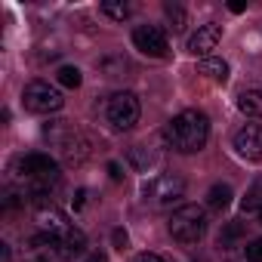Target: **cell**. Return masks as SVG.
<instances>
[{"label":"cell","mask_w":262,"mask_h":262,"mask_svg":"<svg viewBox=\"0 0 262 262\" xmlns=\"http://www.w3.org/2000/svg\"><path fill=\"white\" fill-rule=\"evenodd\" d=\"M207 136H210V120L204 111L198 108H188V111H179L167 129H164V139L173 151L179 155H194L207 145Z\"/></svg>","instance_id":"1"},{"label":"cell","mask_w":262,"mask_h":262,"mask_svg":"<svg viewBox=\"0 0 262 262\" xmlns=\"http://www.w3.org/2000/svg\"><path fill=\"white\" fill-rule=\"evenodd\" d=\"M167 228H170V237L176 244L191 247V244H198L207 234V213L198 204H182L179 210H173Z\"/></svg>","instance_id":"2"},{"label":"cell","mask_w":262,"mask_h":262,"mask_svg":"<svg viewBox=\"0 0 262 262\" xmlns=\"http://www.w3.org/2000/svg\"><path fill=\"white\" fill-rule=\"evenodd\" d=\"M43 136L62 151V158L68 164H83L86 155H90V142L83 139V133H77L68 120H50L43 126Z\"/></svg>","instance_id":"3"},{"label":"cell","mask_w":262,"mask_h":262,"mask_svg":"<svg viewBox=\"0 0 262 262\" xmlns=\"http://www.w3.org/2000/svg\"><path fill=\"white\" fill-rule=\"evenodd\" d=\"M185 194V179L176 173H158L142 185V201L151 207H173Z\"/></svg>","instance_id":"4"},{"label":"cell","mask_w":262,"mask_h":262,"mask_svg":"<svg viewBox=\"0 0 262 262\" xmlns=\"http://www.w3.org/2000/svg\"><path fill=\"white\" fill-rule=\"evenodd\" d=\"M139 114H142V108H139V99L133 96V93H114L108 102H105V120L114 126V129H133L136 123H139Z\"/></svg>","instance_id":"5"},{"label":"cell","mask_w":262,"mask_h":262,"mask_svg":"<svg viewBox=\"0 0 262 262\" xmlns=\"http://www.w3.org/2000/svg\"><path fill=\"white\" fill-rule=\"evenodd\" d=\"M10 173H13V179L25 188L28 182H34V179H43V176H56L59 173V167H56V161L50 158V155H25V158H16L13 161V167H10Z\"/></svg>","instance_id":"6"},{"label":"cell","mask_w":262,"mask_h":262,"mask_svg":"<svg viewBox=\"0 0 262 262\" xmlns=\"http://www.w3.org/2000/svg\"><path fill=\"white\" fill-rule=\"evenodd\" d=\"M22 102H25V108H28L31 114H53V111H59V108L65 105L62 93H59L56 86H50L47 80L28 83L25 93H22Z\"/></svg>","instance_id":"7"},{"label":"cell","mask_w":262,"mask_h":262,"mask_svg":"<svg viewBox=\"0 0 262 262\" xmlns=\"http://www.w3.org/2000/svg\"><path fill=\"white\" fill-rule=\"evenodd\" d=\"M133 47H136L139 53L151 56V59H164L167 50H170L167 31H164L161 25H139V28L133 31Z\"/></svg>","instance_id":"8"},{"label":"cell","mask_w":262,"mask_h":262,"mask_svg":"<svg viewBox=\"0 0 262 262\" xmlns=\"http://www.w3.org/2000/svg\"><path fill=\"white\" fill-rule=\"evenodd\" d=\"M34 219H37V225H40V231L43 234H50L53 241H62L74 225L68 222V216L59 210V207H53V204H40L37 207V213H34Z\"/></svg>","instance_id":"9"},{"label":"cell","mask_w":262,"mask_h":262,"mask_svg":"<svg viewBox=\"0 0 262 262\" xmlns=\"http://www.w3.org/2000/svg\"><path fill=\"white\" fill-rule=\"evenodd\" d=\"M22 256H25V262H59V259H62V250H59V244H56L50 234L37 231V234H31V237L25 241Z\"/></svg>","instance_id":"10"},{"label":"cell","mask_w":262,"mask_h":262,"mask_svg":"<svg viewBox=\"0 0 262 262\" xmlns=\"http://www.w3.org/2000/svg\"><path fill=\"white\" fill-rule=\"evenodd\" d=\"M234 151L244 161H262V126L259 123H244L234 133Z\"/></svg>","instance_id":"11"},{"label":"cell","mask_w":262,"mask_h":262,"mask_svg":"<svg viewBox=\"0 0 262 262\" xmlns=\"http://www.w3.org/2000/svg\"><path fill=\"white\" fill-rule=\"evenodd\" d=\"M219 40H222V25L207 22V25H201V28L188 37V53H191V56H204V59H210V53L219 47Z\"/></svg>","instance_id":"12"},{"label":"cell","mask_w":262,"mask_h":262,"mask_svg":"<svg viewBox=\"0 0 262 262\" xmlns=\"http://www.w3.org/2000/svg\"><path fill=\"white\" fill-rule=\"evenodd\" d=\"M59 244V250H62V259H74V256H80L83 250H86V234L80 231V228H71L62 241H56Z\"/></svg>","instance_id":"13"},{"label":"cell","mask_w":262,"mask_h":262,"mask_svg":"<svg viewBox=\"0 0 262 262\" xmlns=\"http://www.w3.org/2000/svg\"><path fill=\"white\" fill-rule=\"evenodd\" d=\"M228 204H231V185L216 182V185L207 191V207H210V210H216V213H222Z\"/></svg>","instance_id":"14"},{"label":"cell","mask_w":262,"mask_h":262,"mask_svg":"<svg viewBox=\"0 0 262 262\" xmlns=\"http://www.w3.org/2000/svg\"><path fill=\"white\" fill-rule=\"evenodd\" d=\"M237 108L250 117H259L262 120V90H247L237 96Z\"/></svg>","instance_id":"15"},{"label":"cell","mask_w":262,"mask_h":262,"mask_svg":"<svg viewBox=\"0 0 262 262\" xmlns=\"http://www.w3.org/2000/svg\"><path fill=\"white\" fill-rule=\"evenodd\" d=\"M201 74H207L213 83H225L228 80V62H222V59H201Z\"/></svg>","instance_id":"16"},{"label":"cell","mask_w":262,"mask_h":262,"mask_svg":"<svg viewBox=\"0 0 262 262\" xmlns=\"http://www.w3.org/2000/svg\"><path fill=\"white\" fill-rule=\"evenodd\" d=\"M56 77H59V83L62 86H68V90H77L80 86V68H74V65H62L59 71H56Z\"/></svg>","instance_id":"17"},{"label":"cell","mask_w":262,"mask_h":262,"mask_svg":"<svg viewBox=\"0 0 262 262\" xmlns=\"http://www.w3.org/2000/svg\"><path fill=\"white\" fill-rule=\"evenodd\" d=\"M129 164H133L136 170H148L151 164H155V158H151V151L148 148H142V145H136V148H129Z\"/></svg>","instance_id":"18"},{"label":"cell","mask_w":262,"mask_h":262,"mask_svg":"<svg viewBox=\"0 0 262 262\" xmlns=\"http://www.w3.org/2000/svg\"><path fill=\"white\" fill-rule=\"evenodd\" d=\"M99 10H102L108 19H114V22H123V19L129 16V7H126V4H114V0H105Z\"/></svg>","instance_id":"19"},{"label":"cell","mask_w":262,"mask_h":262,"mask_svg":"<svg viewBox=\"0 0 262 262\" xmlns=\"http://www.w3.org/2000/svg\"><path fill=\"white\" fill-rule=\"evenodd\" d=\"M244 237V222H231L222 234H219V247H231L234 241H241Z\"/></svg>","instance_id":"20"},{"label":"cell","mask_w":262,"mask_h":262,"mask_svg":"<svg viewBox=\"0 0 262 262\" xmlns=\"http://www.w3.org/2000/svg\"><path fill=\"white\" fill-rule=\"evenodd\" d=\"M262 210V182H256L253 185V191L247 194V201H244V213H250V210Z\"/></svg>","instance_id":"21"},{"label":"cell","mask_w":262,"mask_h":262,"mask_svg":"<svg viewBox=\"0 0 262 262\" xmlns=\"http://www.w3.org/2000/svg\"><path fill=\"white\" fill-rule=\"evenodd\" d=\"M167 16H170V22H173V31H182V28H185V13H182V7L167 4Z\"/></svg>","instance_id":"22"},{"label":"cell","mask_w":262,"mask_h":262,"mask_svg":"<svg viewBox=\"0 0 262 262\" xmlns=\"http://www.w3.org/2000/svg\"><path fill=\"white\" fill-rule=\"evenodd\" d=\"M244 253H247V259H250V262H262V237L250 241V244L244 247Z\"/></svg>","instance_id":"23"},{"label":"cell","mask_w":262,"mask_h":262,"mask_svg":"<svg viewBox=\"0 0 262 262\" xmlns=\"http://www.w3.org/2000/svg\"><path fill=\"white\" fill-rule=\"evenodd\" d=\"M133 262H167L164 256H158V253H139Z\"/></svg>","instance_id":"24"},{"label":"cell","mask_w":262,"mask_h":262,"mask_svg":"<svg viewBox=\"0 0 262 262\" xmlns=\"http://www.w3.org/2000/svg\"><path fill=\"white\" fill-rule=\"evenodd\" d=\"M114 247H117V250H123V247H126V231H120V228L114 231Z\"/></svg>","instance_id":"25"},{"label":"cell","mask_w":262,"mask_h":262,"mask_svg":"<svg viewBox=\"0 0 262 262\" xmlns=\"http://www.w3.org/2000/svg\"><path fill=\"white\" fill-rule=\"evenodd\" d=\"M108 173H111V179H114V182H120V179H123V173H120V167H117V164H108Z\"/></svg>","instance_id":"26"},{"label":"cell","mask_w":262,"mask_h":262,"mask_svg":"<svg viewBox=\"0 0 262 262\" xmlns=\"http://www.w3.org/2000/svg\"><path fill=\"white\" fill-rule=\"evenodd\" d=\"M244 7H247L244 0H231V4H228V10H231V13H244Z\"/></svg>","instance_id":"27"},{"label":"cell","mask_w":262,"mask_h":262,"mask_svg":"<svg viewBox=\"0 0 262 262\" xmlns=\"http://www.w3.org/2000/svg\"><path fill=\"white\" fill-rule=\"evenodd\" d=\"M83 198H86V191H83V188H80V191H77V194H74V210H80V207H83Z\"/></svg>","instance_id":"28"},{"label":"cell","mask_w":262,"mask_h":262,"mask_svg":"<svg viewBox=\"0 0 262 262\" xmlns=\"http://www.w3.org/2000/svg\"><path fill=\"white\" fill-rule=\"evenodd\" d=\"M86 262H108V256H105V253H93Z\"/></svg>","instance_id":"29"},{"label":"cell","mask_w":262,"mask_h":262,"mask_svg":"<svg viewBox=\"0 0 262 262\" xmlns=\"http://www.w3.org/2000/svg\"><path fill=\"white\" fill-rule=\"evenodd\" d=\"M259 222H262V210H259Z\"/></svg>","instance_id":"30"}]
</instances>
